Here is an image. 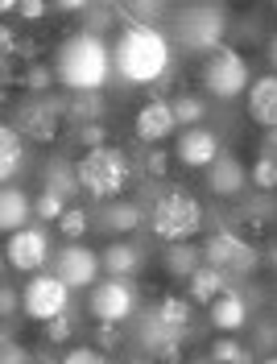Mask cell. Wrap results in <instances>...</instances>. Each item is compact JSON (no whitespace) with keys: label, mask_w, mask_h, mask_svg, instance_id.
Listing matches in <instances>:
<instances>
[{"label":"cell","mask_w":277,"mask_h":364,"mask_svg":"<svg viewBox=\"0 0 277 364\" xmlns=\"http://www.w3.org/2000/svg\"><path fill=\"white\" fill-rule=\"evenodd\" d=\"M112 67L124 83H141V87H158L165 75H174V54H170V38L158 25L129 21L120 29L112 46Z\"/></svg>","instance_id":"6da1fadb"},{"label":"cell","mask_w":277,"mask_h":364,"mask_svg":"<svg viewBox=\"0 0 277 364\" xmlns=\"http://www.w3.org/2000/svg\"><path fill=\"white\" fill-rule=\"evenodd\" d=\"M54 75L58 83L79 95V91H104L108 75H112V46L104 42L92 29H79L70 33L67 42L58 46V58H54Z\"/></svg>","instance_id":"7a4b0ae2"},{"label":"cell","mask_w":277,"mask_h":364,"mask_svg":"<svg viewBox=\"0 0 277 364\" xmlns=\"http://www.w3.org/2000/svg\"><path fill=\"white\" fill-rule=\"evenodd\" d=\"M75 170H79V186H83V195L95 199V203H116L124 191H129V182H133V161L129 154L120 149V145H104V149H87L83 158L75 161Z\"/></svg>","instance_id":"3957f363"},{"label":"cell","mask_w":277,"mask_h":364,"mask_svg":"<svg viewBox=\"0 0 277 364\" xmlns=\"http://www.w3.org/2000/svg\"><path fill=\"white\" fill-rule=\"evenodd\" d=\"M149 232L165 245H190V236L203 232V203L183 186L162 191L149 211Z\"/></svg>","instance_id":"277c9868"},{"label":"cell","mask_w":277,"mask_h":364,"mask_svg":"<svg viewBox=\"0 0 277 364\" xmlns=\"http://www.w3.org/2000/svg\"><path fill=\"white\" fill-rule=\"evenodd\" d=\"M228 13L215 9V4H195V9H183L178 21H174V38L183 50H199V54H215L219 46H228Z\"/></svg>","instance_id":"5b68a950"},{"label":"cell","mask_w":277,"mask_h":364,"mask_svg":"<svg viewBox=\"0 0 277 364\" xmlns=\"http://www.w3.org/2000/svg\"><path fill=\"white\" fill-rule=\"evenodd\" d=\"M203 261L215 265V269H224L228 277H249L265 257H261V249L249 245L240 232H232V228H215L207 240H203Z\"/></svg>","instance_id":"8992f818"},{"label":"cell","mask_w":277,"mask_h":364,"mask_svg":"<svg viewBox=\"0 0 277 364\" xmlns=\"http://www.w3.org/2000/svg\"><path fill=\"white\" fill-rule=\"evenodd\" d=\"M203 91L211 100H236L249 91V63L236 46H219L203 63Z\"/></svg>","instance_id":"52a82bcc"},{"label":"cell","mask_w":277,"mask_h":364,"mask_svg":"<svg viewBox=\"0 0 277 364\" xmlns=\"http://www.w3.org/2000/svg\"><path fill=\"white\" fill-rule=\"evenodd\" d=\"M63 116H67V100L63 95H33L17 108V133L25 141H38V145H50L58 129H63Z\"/></svg>","instance_id":"ba28073f"},{"label":"cell","mask_w":277,"mask_h":364,"mask_svg":"<svg viewBox=\"0 0 277 364\" xmlns=\"http://www.w3.org/2000/svg\"><path fill=\"white\" fill-rule=\"evenodd\" d=\"M87 311L95 323H124V318L137 315V286L124 282V277H104L87 290Z\"/></svg>","instance_id":"9c48e42d"},{"label":"cell","mask_w":277,"mask_h":364,"mask_svg":"<svg viewBox=\"0 0 277 364\" xmlns=\"http://www.w3.org/2000/svg\"><path fill=\"white\" fill-rule=\"evenodd\" d=\"M137 340L145 348L149 364H183V348L190 336L178 331V327H170V323H162L158 311H145L137 323Z\"/></svg>","instance_id":"30bf717a"},{"label":"cell","mask_w":277,"mask_h":364,"mask_svg":"<svg viewBox=\"0 0 277 364\" xmlns=\"http://www.w3.org/2000/svg\"><path fill=\"white\" fill-rule=\"evenodd\" d=\"M21 311L46 327L50 318H58V315L70 311V290L54 277V273H38V277H29V286H25Z\"/></svg>","instance_id":"8fae6325"},{"label":"cell","mask_w":277,"mask_h":364,"mask_svg":"<svg viewBox=\"0 0 277 364\" xmlns=\"http://www.w3.org/2000/svg\"><path fill=\"white\" fill-rule=\"evenodd\" d=\"M99 252L87 249V245H63L54 249V261H50V273L67 286V290H83V286H95L99 277Z\"/></svg>","instance_id":"7c38bea8"},{"label":"cell","mask_w":277,"mask_h":364,"mask_svg":"<svg viewBox=\"0 0 277 364\" xmlns=\"http://www.w3.org/2000/svg\"><path fill=\"white\" fill-rule=\"evenodd\" d=\"M4 261H9V269L33 273V277H38V273L54 261L50 236L42 232V228H25V232H17V236H9V245H4Z\"/></svg>","instance_id":"4fadbf2b"},{"label":"cell","mask_w":277,"mask_h":364,"mask_svg":"<svg viewBox=\"0 0 277 364\" xmlns=\"http://www.w3.org/2000/svg\"><path fill=\"white\" fill-rule=\"evenodd\" d=\"M178 129V116H174V104L170 100H145L137 108V120H133V133L145 149H158L165 136H174Z\"/></svg>","instance_id":"5bb4252c"},{"label":"cell","mask_w":277,"mask_h":364,"mask_svg":"<svg viewBox=\"0 0 277 364\" xmlns=\"http://www.w3.org/2000/svg\"><path fill=\"white\" fill-rule=\"evenodd\" d=\"M224 154V145H219V133H211V129H183L178 136V145H174V158L190 166V170H211V161Z\"/></svg>","instance_id":"9a60e30c"},{"label":"cell","mask_w":277,"mask_h":364,"mask_svg":"<svg viewBox=\"0 0 277 364\" xmlns=\"http://www.w3.org/2000/svg\"><path fill=\"white\" fill-rule=\"evenodd\" d=\"M244 186H249V170H244V161L236 158V154H219V158L211 161L207 191L215 199H236Z\"/></svg>","instance_id":"2e32d148"},{"label":"cell","mask_w":277,"mask_h":364,"mask_svg":"<svg viewBox=\"0 0 277 364\" xmlns=\"http://www.w3.org/2000/svg\"><path fill=\"white\" fill-rule=\"evenodd\" d=\"M207 323L219 331V336H236V331H244L253 318H249V298L240 294V290H228L224 298H215L207 306Z\"/></svg>","instance_id":"e0dca14e"},{"label":"cell","mask_w":277,"mask_h":364,"mask_svg":"<svg viewBox=\"0 0 277 364\" xmlns=\"http://www.w3.org/2000/svg\"><path fill=\"white\" fill-rule=\"evenodd\" d=\"M99 265L108 277H124V282H133L141 269H145V252L133 245V240H112L108 249H99Z\"/></svg>","instance_id":"ac0fdd59"},{"label":"cell","mask_w":277,"mask_h":364,"mask_svg":"<svg viewBox=\"0 0 277 364\" xmlns=\"http://www.w3.org/2000/svg\"><path fill=\"white\" fill-rule=\"evenodd\" d=\"M249 116H253L265 133L277 129V70L253 79V87H249Z\"/></svg>","instance_id":"d6986e66"},{"label":"cell","mask_w":277,"mask_h":364,"mask_svg":"<svg viewBox=\"0 0 277 364\" xmlns=\"http://www.w3.org/2000/svg\"><path fill=\"white\" fill-rule=\"evenodd\" d=\"M29 220H38L29 195H25L21 186H4V191H0V228H4L9 236H17V232L29 228Z\"/></svg>","instance_id":"ffe728a7"},{"label":"cell","mask_w":277,"mask_h":364,"mask_svg":"<svg viewBox=\"0 0 277 364\" xmlns=\"http://www.w3.org/2000/svg\"><path fill=\"white\" fill-rule=\"evenodd\" d=\"M228 290H236V286H232V277L224 269H215V265H203V269L186 282V294H190V302H203V306H211L215 298H224Z\"/></svg>","instance_id":"44dd1931"},{"label":"cell","mask_w":277,"mask_h":364,"mask_svg":"<svg viewBox=\"0 0 277 364\" xmlns=\"http://www.w3.org/2000/svg\"><path fill=\"white\" fill-rule=\"evenodd\" d=\"M141 220H145V211L141 203H129V199H116L99 211V228L104 232H112V236H129V232H137Z\"/></svg>","instance_id":"7402d4cb"},{"label":"cell","mask_w":277,"mask_h":364,"mask_svg":"<svg viewBox=\"0 0 277 364\" xmlns=\"http://www.w3.org/2000/svg\"><path fill=\"white\" fill-rule=\"evenodd\" d=\"M42 178H46V191L54 195H63V199H75V195H83V186H79V170H75V161L67 158H50L42 166Z\"/></svg>","instance_id":"603a6c76"},{"label":"cell","mask_w":277,"mask_h":364,"mask_svg":"<svg viewBox=\"0 0 277 364\" xmlns=\"http://www.w3.org/2000/svg\"><path fill=\"white\" fill-rule=\"evenodd\" d=\"M108 116V95L104 91H79L67 95V120L70 124H95Z\"/></svg>","instance_id":"cb8c5ba5"},{"label":"cell","mask_w":277,"mask_h":364,"mask_svg":"<svg viewBox=\"0 0 277 364\" xmlns=\"http://www.w3.org/2000/svg\"><path fill=\"white\" fill-rule=\"evenodd\" d=\"M21 161H25V136L17 133V124H4L0 129V178L9 182V186L17 178Z\"/></svg>","instance_id":"d4e9b609"},{"label":"cell","mask_w":277,"mask_h":364,"mask_svg":"<svg viewBox=\"0 0 277 364\" xmlns=\"http://www.w3.org/2000/svg\"><path fill=\"white\" fill-rule=\"evenodd\" d=\"M203 265H207V261H203V245H170V249H165V273H170V277L190 282Z\"/></svg>","instance_id":"484cf974"},{"label":"cell","mask_w":277,"mask_h":364,"mask_svg":"<svg viewBox=\"0 0 277 364\" xmlns=\"http://www.w3.org/2000/svg\"><path fill=\"white\" fill-rule=\"evenodd\" d=\"M153 311H158V318H162V323H170V327H178V331H186V336L195 331V327H190V323H195V302H190V298L165 294L162 302L153 306Z\"/></svg>","instance_id":"4316f807"},{"label":"cell","mask_w":277,"mask_h":364,"mask_svg":"<svg viewBox=\"0 0 277 364\" xmlns=\"http://www.w3.org/2000/svg\"><path fill=\"white\" fill-rule=\"evenodd\" d=\"M170 104H174V116H178L183 129H199V120H207V100L195 95V91H178Z\"/></svg>","instance_id":"83f0119b"},{"label":"cell","mask_w":277,"mask_h":364,"mask_svg":"<svg viewBox=\"0 0 277 364\" xmlns=\"http://www.w3.org/2000/svg\"><path fill=\"white\" fill-rule=\"evenodd\" d=\"M207 360H215V364H253V348H244L236 336H219V340L207 348Z\"/></svg>","instance_id":"f1b7e54d"},{"label":"cell","mask_w":277,"mask_h":364,"mask_svg":"<svg viewBox=\"0 0 277 364\" xmlns=\"http://www.w3.org/2000/svg\"><path fill=\"white\" fill-rule=\"evenodd\" d=\"M58 232H63V240H67V245H83V236L92 232V215H87L83 207H70L67 215L58 220Z\"/></svg>","instance_id":"f546056e"},{"label":"cell","mask_w":277,"mask_h":364,"mask_svg":"<svg viewBox=\"0 0 277 364\" xmlns=\"http://www.w3.org/2000/svg\"><path fill=\"white\" fill-rule=\"evenodd\" d=\"M253 186H261V191H277V154H269V149H261V158L253 161Z\"/></svg>","instance_id":"4dcf8cb0"},{"label":"cell","mask_w":277,"mask_h":364,"mask_svg":"<svg viewBox=\"0 0 277 364\" xmlns=\"http://www.w3.org/2000/svg\"><path fill=\"white\" fill-rule=\"evenodd\" d=\"M70 136H75V145H83V154H87V149H104V145H108V124H104V120H95V124H75Z\"/></svg>","instance_id":"1f68e13d"},{"label":"cell","mask_w":277,"mask_h":364,"mask_svg":"<svg viewBox=\"0 0 277 364\" xmlns=\"http://www.w3.org/2000/svg\"><path fill=\"white\" fill-rule=\"evenodd\" d=\"M67 211H70L67 199H63V195H54V191H46V186H42V195L33 199V215H38V220H63Z\"/></svg>","instance_id":"d6a6232c"},{"label":"cell","mask_w":277,"mask_h":364,"mask_svg":"<svg viewBox=\"0 0 277 364\" xmlns=\"http://www.w3.org/2000/svg\"><path fill=\"white\" fill-rule=\"evenodd\" d=\"M58 75H54V67L50 63H33V67L25 70V79H21V87H29L33 95H50V83H54Z\"/></svg>","instance_id":"836d02e7"},{"label":"cell","mask_w":277,"mask_h":364,"mask_svg":"<svg viewBox=\"0 0 277 364\" xmlns=\"http://www.w3.org/2000/svg\"><path fill=\"white\" fill-rule=\"evenodd\" d=\"M75 318H79V311H75V306H70L67 315L50 318L46 327H42V336H46V343H67L70 336H75Z\"/></svg>","instance_id":"e575fe53"},{"label":"cell","mask_w":277,"mask_h":364,"mask_svg":"<svg viewBox=\"0 0 277 364\" xmlns=\"http://www.w3.org/2000/svg\"><path fill=\"white\" fill-rule=\"evenodd\" d=\"M141 174H145V178H165V174H170V154L149 149V154L141 158Z\"/></svg>","instance_id":"d590c367"},{"label":"cell","mask_w":277,"mask_h":364,"mask_svg":"<svg viewBox=\"0 0 277 364\" xmlns=\"http://www.w3.org/2000/svg\"><path fill=\"white\" fill-rule=\"evenodd\" d=\"M95 348H99V352L120 348V327H116V323H95Z\"/></svg>","instance_id":"8d00e7d4"},{"label":"cell","mask_w":277,"mask_h":364,"mask_svg":"<svg viewBox=\"0 0 277 364\" xmlns=\"http://www.w3.org/2000/svg\"><path fill=\"white\" fill-rule=\"evenodd\" d=\"M63 364H108V356L99 352V348H70Z\"/></svg>","instance_id":"74e56055"},{"label":"cell","mask_w":277,"mask_h":364,"mask_svg":"<svg viewBox=\"0 0 277 364\" xmlns=\"http://www.w3.org/2000/svg\"><path fill=\"white\" fill-rule=\"evenodd\" d=\"M50 13V4H42V0H21L17 4V17H25V21H42Z\"/></svg>","instance_id":"f35d334b"},{"label":"cell","mask_w":277,"mask_h":364,"mask_svg":"<svg viewBox=\"0 0 277 364\" xmlns=\"http://www.w3.org/2000/svg\"><path fill=\"white\" fill-rule=\"evenodd\" d=\"M0 364H29V352H25L21 343L4 340V352H0Z\"/></svg>","instance_id":"ab89813d"},{"label":"cell","mask_w":277,"mask_h":364,"mask_svg":"<svg viewBox=\"0 0 277 364\" xmlns=\"http://www.w3.org/2000/svg\"><path fill=\"white\" fill-rule=\"evenodd\" d=\"M273 343H277V327H273V323H261V327H256V348H261V352H269Z\"/></svg>","instance_id":"60d3db41"},{"label":"cell","mask_w":277,"mask_h":364,"mask_svg":"<svg viewBox=\"0 0 277 364\" xmlns=\"http://www.w3.org/2000/svg\"><path fill=\"white\" fill-rule=\"evenodd\" d=\"M0 311H4V318H13V311H17V290L13 286L0 290Z\"/></svg>","instance_id":"b9f144b4"},{"label":"cell","mask_w":277,"mask_h":364,"mask_svg":"<svg viewBox=\"0 0 277 364\" xmlns=\"http://www.w3.org/2000/svg\"><path fill=\"white\" fill-rule=\"evenodd\" d=\"M124 13H133V17H158V13H162V4H129Z\"/></svg>","instance_id":"7bdbcfd3"},{"label":"cell","mask_w":277,"mask_h":364,"mask_svg":"<svg viewBox=\"0 0 277 364\" xmlns=\"http://www.w3.org/2000/svg\"><path fill=\"white\" fill-rule=\"evenodd\" d=\"M256 33H261V29H256V21H249V25H236V38H240V42H253Z\"/></svg>","instance_id":"ee69618b"},{"label":"cell","mask_w":277,"mask_h":364,"mask_svg":"<svg viewBox=\"0 0 277 364\" xmlns=\"http://www.w3.org/2000/svg\"><path fill=\"white\" fill-rule=\"evenodd\" d=\"M261 149H269V154H277V129H269V133H265V141H261Z\"/></svg>","instance_id":"f6af8a7d"},{"label":"cell","mask_w":277,"mask_h":364,"mask_svg":"<svg viewBox=\"0 0 277 364\" xmlns=\"http://www.w3.org/2000/svg\"><path fill=\"white\" fill-rule=\"evenodd\" d=\"M58 13H83V4L79 0H67V4H58Z\"/></svg>","instance_id":"bcb514c9"},{"label":"cell","mask_w":277,"mask_h":364,"mask_svg":"<svg viewBox=\"0 0 277 364\" xmlns=\"http://www.w3.org/2000/svg\"><path fill=\"white\" fill-rule=\"evenodd\" d=\"M269 63H273V70H277V33L269 38Z\"/></svg>","instance_id":"7dc6e473"},{"label":"cell","mask_w":277,"mask_h":364,"mask_svg":"<svg viewBox=\"0 0 277 364\" xmlns=\"http://www.w3.org/2000/svg\"><path fill=\"white\" fill-rule=\"evenodd\" d=\"M265 261H269V265H273V269H277V240H273V245H269V252H265Z\"/></svg>","instance_id":"c3c4849f"},{"label":"cell","mask_w":277,"mask_h":364,"mask_svg":"<svg viewBox=\"0 0 277 364\" xmlns=\"http://www.w3.org/2000/svg\"><path fill=\"white\" fill-rule=\"evenodd\" d=\"M261 364H277V356H269V360H261Z\"/></svg>","instance_id":"681fc988"},{"label":"cell","mask_w":277,"mask_h":364,"mask_svg":"<svg viewBox=\"0 0 277 364\" xmlns=\"http://www.w3.org/2000/svg\"><path fill=\"white\" fill-rule=\"evenodd\" d=\"M199 364H215V360H199Z\"/></svg>","instance_id":"f907efd6"}]
</instances>
